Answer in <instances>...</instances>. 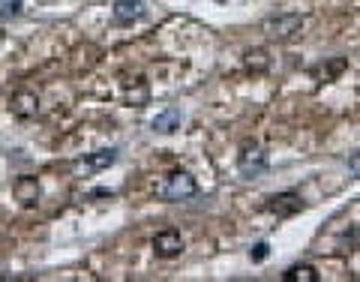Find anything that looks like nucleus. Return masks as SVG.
Masks as SVG:
<instances>
[{
  "mask_svg": "<svg viewBox=\"0 0 360 282\" xmlns=\"http://www.w3.org/2000/svg\"><path fill=\"white\" fill-rule=\"evenodd\" d=\"M300 25H303L300 15H276V18L264 21V30L270 33V37H276V39H288L291 33L300 30Z\"/></svg>",
  "mask_w": 360,
  "mask_h": 282,
  "instance_id": "nucleus-3",
  "label": "nucleus"
},
{
  "mask_svg": "<svg viewBox=\"0 0 360 282\" xmlns=\"http://www.w3.org/2000/svg\"><path fill=\"white\" fill-rule=\"evenodd\" d=\"M141 0H117L115 4V21H120V25H132L135 18L141 15Z\"/></svg>",
  "mask_w": 360,
  "mask_h": 282,
  "instance_id": "nucleus-7",
  "label": "nucleus"
},
{
  "mask_svg": "<svg viewBox=\"0 0 360 282\" xmlns=\"http://www.w3.org/2000/svg\"><path fill=\"white\" fill-rule=\"evenodd\" d=\"M198 193V186H195V180L189 177L186 172H172L165 177V184L160 189V196L165 201H186V198H193Z\"/></svg>",
  "mask_w": 360,
  "mask_h": 282,
  "instance_id": "nucleus-1",
  "label": "nucleus"
},
{
  "mask_svg": "<svg viewBox=\"0 0 360 282\" xmlns=\"http://www.w3.org/2000/svg\"><path fill=\"white\" fill-rule=\"evenodd\" d=\"M0 39H4V33H0Z\"/></svg>",
  "mask_w": 360,
  "mask_h": 282,
  "instance_id": "nucleus-16",
  "label": "nucleus"
},
{
  "mask_svg": "<svg viewBox=\"0 0 360 282\" xmlns=\"http://www.w3.org/2000/svg\"><path fill=\"white\" fill-rule=\"evenodd\" d=\"M238 168L243 177H258L267 168V153L258 144H243V150L238 156Z\"/></svg>",
  "mask_w": 360,
  "mask_h": 282,
  "instance_id": "nucleus-2",
  "label": "nucleus"
},
{
  "mask_svg": "<svg viewBox=\"0 0 360 282\" xmlns=\"http://www.w3.org/2000/svg\"><path fill=\"white\" fill-rule=\"evenodd\" d=\"M115 160H117V150H96V153L87 156L84 168H87V172H99V168H108Z\"/></svg>",
  "mask_w": 360,
  "mask_h": 282,
  "instance_id": "nucleus-11",
  "label": "nucleus"
},
{
  "mask_svg": "<svg viewBox=\"0 0 360 282\" xmlns=\"http://www.w3.org/2000/svg\"><path fill=\"white\" fill-rule=\"evenodd\" d=\"M348 168H352V172H354V174H360V153H354V156H352V160H348Z\"/></svg>",
  "mask_w": 360,
  "mask_h": 282,
  "instance_id": "nucleus-15",
  "label": "nucleus"
},
{
  "mask_svg": "<svg viewBox=\"0 0 360 282\" xmlns=\"http://www.w3.org/2000/svg\"><path fill=\"white\" fill-rule=\"evenodd\" d=\"M267 210L276 213V217H295V213L303 210V198L297 193H279V196L270 198Z\"/></svg>",
  "mask_w": 360,
  "mask_h": 282,
  "instance_id": "nucleus-5",
  "label": "nucleus"
},
{
  "mask_svg": "<svg viewBox=\"0 0 360 282\" xmlns=\"http://www.w3.org/2000/svg\"><path fill=\"white\" fill-rule=\"evenodd\" d=\"M267 258V243H255V250H252V262H264Z\"/></svg>",
  "mask_w": 360,
  "mask_h": 282,
  "instance_id": "nucleus-14",
  "label": "nucleus"
},
{
  "mask_svg": "<svg viewBox=\"0 0 360 282\" xmlns=\"http://www.w3.org/2000/svg\"><path fill=\"white\" fill-rule=\"evenodd\" d=\"M180 111L177 108H165L162 115H156V120H153V129L156 132H174V129H180Z\"/></svg>",
  "mask_w": 360,
  "mask_h": 282,
  "instance_id": "nucleus-9",
  "label": "nucleus"
},
{
  "mask_svg": "<svg viewBox=\"0 0 360 282\" xmlns=\"http://www.w3.org/2000/svg\"><path fill=\"white\" fill-rule=\"evenodd\" d=\"M21 9V0H0V18H13L18 15Z\"/></svg>",
  "mask_w": 360,
  "mask_h": 282,
  "instance_id": "nucleus-12",
  "label": "nucleus"
},
{
  "mask_svg": "<svg viewBox=\"0 0 360 282\" xmlns=\"http://www.w3.org/2000/svg\"><path fill=\"white\" fill-rule=\"evenodd\" d=\"M246 66H255V70H264V66H267L264 51H262V49H255V51L246 54Z\"/></svg>",
  "mask_w": 360,
  "mask_h": 282,
  "instance_id": "nucleus-13",
  "label": "nucleus"
},
{
  "mask_svg": "<svg viewBox=\"0 0 360 282\" xmlns=\"http://www.w3.org/2000/svg\"><path fill=\"white\" fill-rule=\"evenodd\" d=\"M283 279L285 282H319V274H315L312 264H295V267L285 270Z\"/></svg>",
  "mask_w": 360,
  "mask_h": 282,
  "instance_id": "nucleus-10",
  "label": "nucleus"
},
{
  "mask_svg": "<svg viewBox=\"0 0 360 282\" xmlns=\"http://www.w3.org/2000/svg\"><path fill=\"white\" fill-rule=\"evenodd\" d=\"M180 250H184V238L172 229H165L153 238V252L160 258H174V255H180Z\"/></svg>",
  "mask_w": 360,
  "mask_h": 282,
  "instance_id": "nucleus-4",
  "label": "nucleus"
},
{
  "mask_svg": "<svg viewBox=\"0 0 360 282\" xmlns=\"http://www.w3.org/2000/svg\"><path fill=\"white\" fill-rule=\"evenodd\" d=\"M37 108H39V99L33 96V94H15L13 96V115L33 117V115H37Z\"/></svg>",
  "mask_w": 360,
  "mask_h": 282,
  "instance_id": "nucleus-8",
  "label": "nucleus"
},
{
  "mask_svg": "<svg viewBox=\"0 0 360 282\" xmlns=\"http://www.w3.org/2000/svg\"><path fill=\"white\" fill-rule=\"evenodd\" d=\"M13 193H15V198L25 207H33L39 201V184H37V177H18L15 186H13Z\"/></svg>",
  "mask_w": 360,
  "mask_h": 282,
  "instance_id": "nucleus-6",
  "label": "nucleus"
}]
</instances>
